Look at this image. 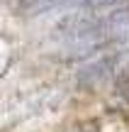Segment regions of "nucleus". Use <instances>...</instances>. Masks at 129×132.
Listing matches in <instances>:
<instances>
[{
  "label": "nucleus",
  "instance_id": "obj_1",
  "mask_svg": "<svg viewBox=\"0 0 129 132\" xmlns=\"http://www.w3.org/2000/svg\"><path fill=\"white\" fill-rule=\"evenodd\" d=\"M115 69H117V54H107V56L97 59V61L83 66L78 71L76 81L81 86H97L105 78H115Z\"/></svg>",
  "mask_w": 129,
  "mask_h": 132
},
{
  "label": "nucleus",
  "instance_id": "obj_2",
  "mask_svg": "<svg viewBox=\"0 0 129 132\" xmlns=\"http://www.w3.org/2000/svg\"><path fill=\"white\" fill-rule=\"evenodd\" d=\"M81 5L83 0H22L19 7L27 15H37V12H46V10H56V7H68V5Z\"/></svg>",
  "mask_w": 129,
  "mask_h": 132
},
{
  "label": "nucleus",
  "instance_id": "obj_3",
  "mask_svg": "<svg viewBox=\"0 0 129 132\" xmlns=\"http://www.w3.org/2000/svg\"><path fill=\"white\" fill-rule=\"evenodd\" d=\"M129 5V0H83L81 3V7L83 10H90V12H100V10H105V7H127Z\"/></svg>",
  "mask_w": 129,
  "mask_h": 132
},
{
  "label": "nucleus",
  "instance_id": "obj_4",
  "mask_svg": "<svg viewBox=\"0 0 129 132\" xmlns=\"http://www.w3.org/2000/svg\"><path fill=\"white\" fill-rule=\"evenodd\" d=\"M68 132H93V130H88V127H83V125H78V127H71Z\"/></svg>",
  "mask_w": 129,
  "mask_h": 132
}]
</instances>
